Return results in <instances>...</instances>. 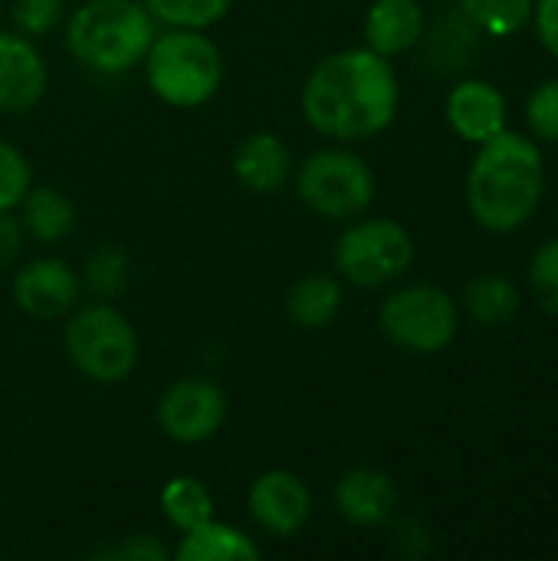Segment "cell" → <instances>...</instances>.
Here are the masks:
<instances>
[{"mask_svg": "<svg viewBox=\"0 0 558 561\" xmlns=\"http://www.w3.org/2000/svg\"><path fill=\"white\" fill-rule=\"evenodd\" d=\"M464 306L483 325H506L520 312V293H516L513 279L487 273L467 286Z\"/></svg>", "mask_w": 558, "mask_h": 561, "instance_id": "44dd1931", "label": "cell"}, {"mask_svg": "<svg viewBox=\"0 0 558 561\" xmlns=\"http://www.w3.org/2000/svg\"><path fill=\"white\" fill-rule=\"evenodd\" d=\"M145 79L161 102L174 108H197L217 95L224 56L204 30L171 26L151 39L145 53Z\"/></svg>", "mask_w": 558, "mask_h": 561, "instance_id": "277c9868", "label": "cell"}, {"mask_svg": "<svg viewBox=\"0 0 558 561\" xmlns=\"http://www.w3.org/2000/svg\"><path fill=\"white\" fill-rule=\"evenodd\" d=\"M62 342L72 368L95 385H122L138 365V335L109 299L76 306Z\"/></svg>", "mask_w": 558, "mask_h": 561, "instance_id": "5b68a950", "label": "cell"}, {"mask_svg": "<svg viewBox=\"0 0 558 561\" xmlns=\"http://www.w3.org/2000/svg\"><path fill=\"white\" fill-rule=\"evenodd\" d=\"M539 197L543 151L536 141L516 131H500L480 145L467 174V204L480 227L510 233L536 214Z\"/></svg>", "mask_w": 558, "mask_h": 561, "instance_id": "7a4b0ae2", "label": "cell"}, {"mask_svg": "<svg viewBox=\"0 0 558 561\" xmlns=\"http://www.w3.org/2000/svg\"><path fill=\"white\" fill-rule=\"evenodd\" d=\"M155 36V16L141 0H86L66 23L69 53L105 76L128 72L145 62Z\"/></svg>", "mask_w": 558, "mask_h": 561, "instance_id": "3957f363", "label": "cell"}, {"mask_svg": "<svg viewBox=\"0 0 558 561\" xmlns=\"http://www.w3.org/2000/svg\"><path fill=\"white\" fill-rule=\"evenodd\" d=\"M447 122L464 141L483 145L506 131V102L490 82L464 79L447 95Z\"/></svg>", "mask_w": 558, "mask_h": 561, "instance_id": "4fadbf2b", "label": "cell"}, {"mask_svg": "<svg viewBox=\"0 0 558 561\" xmlns=\"http://www.w3.org/2000/svg\"><path fill=\"white\" fill-rule=\"evenodd\" d=\"M178 561H257L260 559V546L243 536L240 529L207 519L197 529L184 533L178 552Z\"/></svg>", "mask_w": 558, "mask_h": 561, "instance_id": "ac0fdd59", "label": "cell"}, {"mask_svg": "<svg viewBox=\"0 0 558 561\" xmlns=\"http://www.w3.org/2000/svg\"><path fill=\"white\" fill-rule=\"evenodd\" d=\"M342 312V283L329 273H306L286 293V316L293 325L316 332L339 319Z\"/></svg>", "mask_w": 558, "mask_h": 561, "instance_id": "e0dca14e", "label": "cell"}, {"mask_svg": "<svg viewBox=\"0 0 558 561\" xmlns=\"http://www.w3.org/2000/svg\"><path fill=\"white\" fill-rule=\"evenodd\" d=\"M62 0H13L10 7V20L16 26V33L23 36H46L62 23Z\"/></svg>", "mask_w": 558, "mask_h": 561, "instance_id": "484cf974", "label": "cell"}, {"mask_svg": "<svg viewBox=\"0 0 558 561\" xmlns=\"http://www.w3.org/2000/svg\"><path fill=\"white\" fill-rule=\"evenodd\" d=\"M79 273L56 256H36L23 263L13 276V302L23 316L36 322H53L72 312L79 306Z\"/></svg>", "mask_w": 558, "mask_h": 561, "instance_id": "30bf717a", "label": "cell"}, {"mask_svg": "<svg viewBox=\"0 0 558 561\" xmlns=\"http://www.w3.org/2000/svg\"><path fill=\"white\" fill-rule=\"evenodd\" d=\"M148 13L168 26H187V30H207L227 16L234 0H141Z\"/></svg>", "mask_w": 558, "mask_h": 561, "instance_id": "603a6c76", "label": "cell"}, {"mask_svg": "<svg viewBox=\"0 0 558 561\" xmlns=\"http://www.w3.org/2000/svg\"><path fill=\"white\" fill-rule=\"evenodd\" d=\"M335 506L339 513L355 526H385L398 510V490L395 480L375 467L349 470L335 486Z\"/></svg>", "mask_w": 558, "mask_h": 561, "instance_id": "5bb4252c", "label": "cell"}, {"mask_svg": "<svg viewBox=\"0 0 558 561\" xmlns=\"http://www.w3.org/2000/svg\"><path fill=\"white\" fill-rule=\"evenodd\" d=\"M46 82L49 72L33 39L23 33H0V112H30L43 99Z\"/></svg>", "mask_w": 558, "mask_h": 561, "instance_id": "7c38bea8", "label": "cell"}, {"mask_svg": "<svg viewBox=\"0 0 558 561\" xmlns=\"http://www.w3.org/2000/svg\"><path fill=\"white\" fill-rule=\"evenodd\" d=\"M460 3L467 20L490 36L516 33L533 13V0H460Z\"/></svg>", "mask_w": 558, "mask_h": 561, "instance_id": "cb8c5ba5", "label": "cell"}, {"mask_svg": "<svg viewBox=\"0 0 558 561\" xmlns=\"http://www.w3.org/2000/svg\"><path fill=\"white\" fill-rule=\"evenodd\" d=\"M529 289L543 312L558 316V240H549L529 266Z\"/></svg>", "mask_w": 558, "mask_h": 561, "instance_id": "4316f807", "label": "cell"}, {"mask_svg": "<svg viewBox=\"0 0 558 561\" xmlns=\"http://www.w3.org/2000/svg\"><path fill=\"white\" fill-rule=\"evenodd\" d=\"M20 247H23V227L13 217L0 214V273L20 256Z\"/></svg>", "mask_w": 558, "mask_h": 561, "instance_id": "4dcf8cb0", "label": "cell"}, {"mask_svg": "<svg viewBox=\"0 0 558 561\" xmlns=\"http://www.w3.org/2000/svg\"><path fill=\"white\" fill-rule=\"evenodd\" d=\"M424 36V10L418 0H375L365 16V43L391 59L414 49Z\"/></svg>", "mask_w": 558, "mask_h": 561, "instance_id": "2e32d148", "label": "cell"}, {"mask_svg": "<svg viewBox=\"0 0 558 561\" xmlns=\"http://www.w3.org/2000/svg\"><path fill=\"white\" fill-rule=\"evenodd\" d=\"M95 559L164 561L168 559V552H164V546H161L155 536H132V539H125V542H118V546H112V549H102V552H95Z\"/></svg>", "mask_w": 558, "mask_h": 561, "instance_id": "f1b7e54d", "label": "cell"}, {"mask_svg": "<svg viewBox=\"0 0 558 561\" xmlns=\"http://www.w3.org/2000/svg\"><path fill=\"white\" fill-rule=\"evenodd\" d=\"M526 118L536 138L543 141H558V79L543 82L526 105Z\"/></svg>", "mask_w": 558, "mask_h": 561, "instance_id": "83f0119b", "label": "cell"}, {"mask_svg": "<svg viewBox=\"0 0 558 561\" xmlns=\"http://www.w3.org/2000/svg\"><path fill=\"white\" fill-rule=\"evenodd\" d=\"M414 263V240L398 220H358L335 243V270L355 286H385Z\"/></svg>", "mask_w": 558, "mask_h": 561, "instance_id": "ba28073f", "label": "cell"}, {"mask_svg": "<svg viewBox=\"0 0 558 561\" xmlns=\"http://www.w3.org/2000/svg\"><path fill=\"white\" fill-rule=\"evenodd\" d=\"M247 503L253 523L276 539H289L303 533L312 516V493L293 470L260 473L250 486Z\"/></svg>", "mask_w": 558, "mask_h": 561, "instance_id": "8fae6325", "label": "cell"}, {"mask_svg": "<svg viewBox=\"0 0 558 561\" xmlns=\"http://www.w3.org/2000/svg\"><path fill=\"white\" fill-rule=\"evenodd\" d=\"M82 279L86 286L99 296V299H115L125 293L128 279H132V266H128V253L115 243H102L86 256L82 266Z\"/></svg>", "mask_w": 558, "mask_h": 561, "instance_id": "7402d4cb", "label": "cell"}, {"mask_svg": "<svg viewBox=\"0 0 558 561\" xmlns=\"http://www.w3.org/2000/svg\"><path fill=\"white\" fill-rule=\"evenodd\" d=\"M227 421V394L210 378H181L158 398V427L178 444H204Z\"/></svg>", "mask_w": 558, "mask_h": 561, "instance_id": "9c48e42d", "label": "cell"}, {"mask_svg": "<svg viewBox=\"0 0 558 561\" xmlns=\"http://www.w3.org/2000/svg\"><path fill=\"white\" fill-rule=\"evenodd\" d=\"M293 154L286 141L273 131H257L234 151V178L250 194H273L289 181Z\"/></svg>", "mask_w": 558, "mask_h": 561, "instance_id": "9a60e30c", "label": "cell"}, {"mask_svg": "<svg viewBox=\"0 0 558 561\" xmlns=\"http://www.w3.org/2000/svg\"><path fill=\"white\" fill-rule=\"evenodd\" d=\"M398 112V76L375 49L326 56L303 85L306 122L335 141H358L385 131Z\"/></svg>", "mask_w": 558, "mask_h": 561, "instance_id": "6da1fadb", "label": "cell"}, {"mask_svg": "<svg viewBox=\"0 0 558 561\" xmlns=\"http://www.w3.org/2000/svg\"><path fill=\"white\" fill-rule=\"evenodd\" d=\"M378 325L405 352L434 355L447 348L460 329V309L441 286H405L382 302Z\"/></svg>", "mask_w": 558, "mask_h": 561, "instance_id": "52a82bcc", "label": "cell"}, {"mask_svg": "<svg viewBox=\"0 0 558 561\" xmlns=\"http://www.w3.org/2000/svg\"><path fill=\"white\" fill-rule=\"evenodd\" d=\"M536 30H539L543 46L558 59V0L536 3Z\"/></svg>", "mask_w": 558, "mask_h": 561, "instance_id": "f546056e", "label": "cell"}, {"mask_svg": "<svg viewBox=\"0 0 558 561\" xmlns=\"http://www.w3.org/2000/svg\"><path fill=\"white\" fill-rule=\"evenodd\" d=\"M20 207H23L20 227L39 243L66 240L76 230V204L56 187H30Z\"/></svg>", "mask_w": 558, "mask_h": 561, "instance_id": "d6986e66", "label": "cell"}, {"mask_svg": "<svg viewBox=\"0 0 558 561\" xmlns=\"http://www.w3.org/2000/svg\"><path fill=\"white\" fill-rule=\"evenodd\" d=\"M161 513L178 533H191L201 523L214 519V496L197 477H171L161 490Z\"/></svg>", "mask_w": 558, "mask_h": 561, "instance_id": "ffe728a7", "label": "cell"}, {"mask_svg": "<svg viewBox=\"0 0 558 561\" xmlns=\"http://www.w3.org/2000/svg\"><path fill=\"white\" fill-rule=\"evenodd\" d=\"M30 187H33V168L26 154L0 138V214L20 207Z\"/></svg>", "mask_w": 558, "mask_h": 561, "instance_id": "d4e9b609", "label": "cell"}, {"mask_svg": "<svg viewBox=\"0 0 558 561\" xmlns=\"http://www.w3.org/2000/svg\"><path fill=\"white\" fill-rule=\"evenodd\" d=\"M296 191L309 210L329 220H352L375 201V171L365 158L345 148L309 154L296 174Z\"/></svg>", "mask_w": 558, "mask_h": 561, "instance_id": "8992f818", "label": "cell"}]
</instances>
